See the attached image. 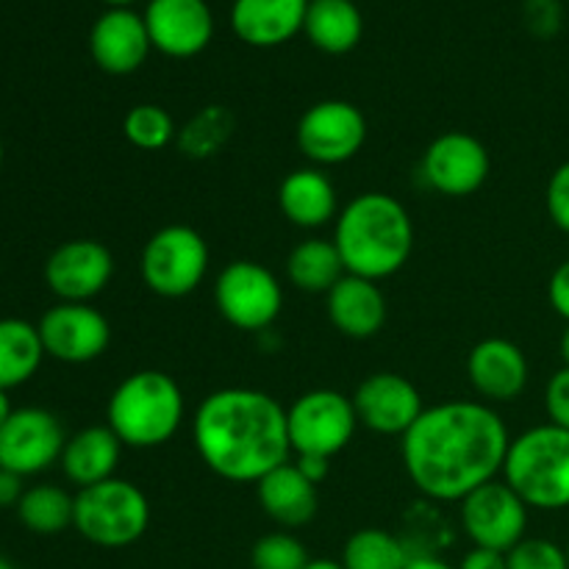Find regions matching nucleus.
<instances>
[{
	"label": "nucleus",
	"mask_w": 569,
	"mask_h": 569,
	"mask_svg": "<svg viewBox=\"0 0 569 569\" xmlns=\"http://www.w3.org/2000/svg\"><path fill=\"white\" fill-rule=\"evenodd\" d=\"M303 33L322 53L342 56L361 42L365 17L353 0H309Z\"/></svg>",
	"instance_id": "nucleus-25"
},
{
	"label": "nucleus",
	"mask_w": 569,
	"mask_h": 569,
	"mask_svg": "<svg viewBox=\"0 0 569 569\" xmlns=\"http://www.w3.org/2000/svg\"><path fill=\"white\" fill-rule=\"evenodd\" d=\"M467 376H470L472 389L481 395L483 403H511L526 392L531 367H528L520 345L492 337L470 350Z\"/></svg>",
	"instance_id": "nucleus-19"
},
{
	"label": "nucleus",
	"mask_w": 569,
	"mask_h": 569,
	"mask_svg": "<svg viewBox=\"0 0 569 569\" xmlns=\"http://www.w3.org/2000/svg\"><path fill=\"white\" fill-rule=\"evenodd\" d=\"M365 139L367 120L350 100H320L298 122V148L311 164H345L365 148Z\"/></svg>",
	"instance_id": "nucleus-11"
},
{
	"label": "nucleus",
	"mask_w": 569,
	"mask_h": 569,
	"mask_svg": "<svg viewBox=\"0 0 569 569\" xmlns=\"http://www.w3.org/2000/svg\"><path fill=\"white\" fill-rule=\"evenodd\" d=\"M548 298L556 315L569 322V259L561 261V264L553 270V276H550Z\"/></svg>",
	"instance_id": "nucleus-37"
},
{
	"label": "nucleus",
	"mask_w": 569,
	"mask_h": 569,
	"mask_svg": "<svg viewBox=\"0 0 569 569\" xmlns=\"http://www.w3.org/2000/svg\"><path fill=\"white\" fill-rule=\"evenodd\" d=\"M328 320L342 337L370 339L387 322V298L378 281L345 272L342 281L326 295Z\"/></svg>",
	"instance_id": "nucleus-21"
},
{
	"label": "nucleus",
	"mask_w": 569,
	"mask_h": 569,
	"mask_svg": "<svg viewBox=\"0 0 569 569\" xmlns=\"http://www.w3.org/2000/svg\"><path fill=\"white\" fill-rule=\"evenodd\" d=\"M333 244L342 256L345 272L383 281L409 261L415 226L398 198L387 192H365L339 211Z\"/></svg>",
	"instance_id": "nucleus-3"
},
{
	"label": "nucleus",
	"mask_w": 569,
	"mask_h": 569,
	"mask_svg": "<svg viewBox=\"0 0 569 569\" xmlns=\"http://www.w3.org/2000/svg\"><path fill=\"white\" fill-rule=\"evenodd\" d=\"M509 569H569L567 548L550 539L526 537L506 553Z\"/></svg>",
	"instance_id": "nucleus-33"
},
{
	"label": "nucleus",
	"mask_w": 569,
	"mask_h": 569,
	"mask_svg": "<svg viewBox=\"0 0 569 569\" xmlns=\"http://www.w3.org/2000/svg\"><path fill=\"white\" fill-rule=\"evenodd\" d=\"M150 526V503L142 489L122 478H109L78 489L72 528L87 542L106 550L131 548Z\"/></svg>",
	"instance_id": "nucleus-6"
},
{
	"label": "nucleus",
	"mask_w": 569,
	"mask_h": 569,
	"mask_svg": "<svg viewBox=\"0 0 569 569\" xmlns=\"http://www.w3.org/2000/svg\"><path fill=\"white\" fill-rule=\"evenodd\" d=\"M187 403L176 378L161 370H139L120 381L106 406V426L122 448L150 450L170 442L181 428Z\"/></svg>",
	"instance_id": "nucleus-4"
},
{
	"label": "nucleus",
	"mask_w": 569,
	"mask_h": 569,
	"mask_svg": "<svg viewBox=\"0 0 569 569\" xmlns=\"http://www.w3.org/2000/svg\"><path fill=\"white\" fill-rule=\"evenodd\" d=\"M11 403H9V392H3V389H0V428L6 426V420H9L11 417Z\"/></svg>",
	"instance_id": "nucleus-42"
},
{
	"label": "nucleus",
	"mask_w": 569,
	"mask_h": 569,
	"mask_svg": "<svg viewBox=\"0 0 569 569\" xmlns=\"http://www.w3.org/2000/svg\"><path fill=\"white\" fill-rule=\"evenodd\" d=\"M22 495H26L22 476H17V472L11 470H0V509H9V506H14L17 509Z\"/></svg>",
	"instance_id": "nucleus-39"
},
{
	"label": "nucleus",
	"mask_w": 569,
	"mask_h": 569,
	"mask_svg": "<svg viewBox=\"0 0 569 569\" xmlns=\"http://www.w3.org/2000/svg\"><path fill=\"white\" fill-rule=\"evenodd\" d=\"M492 161L481 139L465 131H448L428 144L422 176L448 198H467L487 183Z\"/></svg>",
	"instance_id": "nucleus-15"
},
{
	"label": "nucleus",
	"mask_w": 569,
	"mask_h": 569,
	"mask_svg": "<svg viewBox=\"0 0 569 569\" xmlns=\"http://www.w3.org/2000/svg\"><path fill=\"white\" fill-rule=\"evenodd\" d=\"M192 439L203 465L231 483H259L292 456L287 409L261 389L206 395L192 417Z\"/></svg>",
	"instance_id": "nucleus-2"
},
{
	"label": "nucleus",
	"mask_w": 569,
	"mask_h": 569,
	"mask_svg": "<svg viewBox=\"0 0 569 569\" xmlns=\"http://www.w3.org/2000/svg\"><path fill=\"white\" fill-rule=\"evenodd\" d=\"M528 506L506 481H489L461 500V528L472 548L509 553L526 539Z\"/></svg>",
	"instance_id": "nucleus-10"
},
{
	"label": "nucleus",
	"mask_w": 569,
	"mask_h": 569,
	"mask_svg": "<svg viewBox=\"0 0 569 569\" xmlns=\"http://www.w3.org/2000/svg\"><path fill=\"white\" fill-rule=\"evenodd\" d=\"M522 17H526L528 31L548 39L559 33L561 22H565V9H561L559 0H526Z\"/></svg>",
	"instance_id": "nucleus-34"
},
{
	"label": "nucleus",
	"mask_w": 569,
	"mask_h": 569,
	"mask_svg": "<svg viewBox=\"0 0 569 569\" xmlns=\"http://www.w3.org/2000/svg\"><path fill=\"white\" fill-rule=\"evenodd\" d=\"M120 456L122 442L109 426H89L67 437L59 465L64 470L67 481L87 489L114 478L117 467H120Z\"/></svg>",
	"instance_id": "nucleus-24"
},
{
	"label": "nucleus",
	"mask_w": 569,
	"mask_h": 569,
	"mask_svg": "<svg viewBox=\"0 0 569 569\" xmlns=\"http://www.w3.org/2000/svg\"><path fill=\"white\" fill-rule=\"evenodd\" d=\"M309 561L306 545L289 531L267 533V537L256 539L253 550H250L253 569H306Z\"/></svg>",
	"instance_id": "nucleus-31"
},
{
	"label": "nucleus",
	"mask_w": 569,
	"mask_h": 569,
	"mask_svg": "<svg viewBox=\"0 0 569 569\" xmlns=\"http://www.w3.org/2000/svg\"><path fill=\"white\" fill-rule=\"evenodd\" d=\"M114 278V256L98 239H70L44 261V283L61 303H89Z\"/></svg>",
	"instance_id": "nucleus-13"
},
{
	"label": "nucleus",
	"mask_w": 569,
	"mask_h": 569,
	"mask_svg": "<svg viewBox=\"0 0 569 569\" xmlns=\"http://www.w3.org/2000/svg\"><path fill=\"white\" fill-rule=\"evenodd\" d=\"M400 439L409 481L439 503H461L495 481L511 445L503 417L483 400L431 406Z\"/></svg>",
	"instance_id": "nucleus-1"
},
{
	"label": "nucleus",
	"mask_w": 569,
	"mask_h": 569,
	"mask_svg": "<svg viewBox=\"0 0 569 569\" xmlns=\"http://www.w3.org/2000/svg\"><path fill=\"white\" fill-rule=\"evenodd\" d=\"M545 411L553 426L569 431V367H561L550 376L548 387H545Z\"/></svg>",
	"instance_id": "nucleus-36"
},
{
	"label": "nucleus",
	"mask_w": 569,
	"mask_h": 569,
	"mask_svg": "<svg viewBox=\"0 0 569 569\" xmlns=\"http://www.w3.org/2000/svg\"><path fill=\"white\" fill-rule=\"evenodd\" d=\"M17 517L37 537H56L72 526L76 498L53 483H39V487L26 489L22 500L17 503Z\"/></svg>",
	"instance_id": "nucleus-28"
},
{
	"label": "nucleus",
	"mask_w": 569,
	"mask_h": 569,
	"mask_svg": "<svg viewBox=\"0 0 569 569\" xmlns=\"http://www.w3.org/2000/svg\"><path fill=\"white\" fill-rule=\"evenodd\" d=\"M309 0H233L231 31L250 48H278L303 33Z\"/></svg>",
	"instance_id": "nucleus-20"
},
{
	"label": "nucleus",
	"mask_w": 569,
	"mask_h": 569,
	"mask_svg": "<svg viewBox=\"0 0 569 569\" xmlns=\"http://www.w3.org/2000/svg\"><path fill=\"white\" fill-rule=\"evenodd\" d=\"M44 345L39 328L20 317H3L0 320V389L22 387L37 376L44 359Z\"/></svg>",
	"instance_id": "nucleus-26"
},
{
	"label": "nucleus",
	"mask_w": 569,
	"mask_h": 569,
	"mask_svg": "<svg viewBox=\"0 0 569 569\" xmlns=\"http://www.w3.org/2000/svg\"><path fill=\"white\" fill-rule=\"evenodd\" d=\"M406 569H456V567H450L448 561L437 559V556L431 553H420V556H411L409 567Z\"/></svg>",
	"instance_id": "nucleus-41"
},
{
	"label": "nucleus",
	"mask_w": 569,
	"mask_h": 569,
	"mask_svg": "<svg viewBox=\"0 0 569 569\" xmlns=\"http://www.w3.org/2000/svg\"><path fill=\"white\" fill-rule=\"evenodd\" d=\"M150 42L144 17L133 9H106L89 31V53L109 76H131L148 61Z\"/></svg>",
	"instance_id": "nucleus-18"
},
{
	"label": "nucleus",
	"mask_w": 569,
	"mask_h": 569,
	"mask_svg": "<svg viewBox=\"0 0 569 569\" xmlns=\"http://www.w3.org/2000/svg\"><path fill=\"white\" fill-rule=\"evenodd\" d=\"M567 559H569V545H567Z\"/></svg>",
	"instance_id": "nucleus-48"
},
{
	"label": "nucleus",
	"mask_w": 569,
	"mask_h": 569,
	"mask_svg": "<svg viewBox=\"0 0 569 569\" xmlns=\"http://www.w3.org/2000/svg\"><path fill=\"white\" fill-rule=\"evenodd\" d=\"M44 353L64 365H89L111 345V326L89 303H56L37 322Z\"/></svg>",
	"instance_id": "nucleus-14"
},
{
	"label": "nucleus",
	"mask_w": 569,
	"mask_h": 569,
	"mask_svg": "<svg viewBox=\"0 0 569 569\" xmlns=\"http://www.w3.org/2000/svg\"><path fill=\"white\" fill-rule=\"evenodd\" d=\"M559 353H561V361H565V367H569V322H567L565 333H561V339H559Z\"/></svg>",
	"instance_id": "nucleus-44"
},
{
	"label": "nucleus",
	"mask_w": 569,
	"mask_h": 569,
	"mask_svg": "<svg viewBox=\"0 0 569 569\" xmlns=\"http://www.w3.org/2000/svg\"><path fill=\"white\" fill-rule=\"evenodd\" d=\"M228 137V114L217 106H209L206 111H200L192 122L187 126V131L181 133V148L189 156H211V150L217 144H222V139Z\"/></svg>",
	"instance_id": "nucleus-32"
},
{
	"label": "nucleus",
	"mask_w": 569,
	"mask_h": 569,
	"mask_svg": "<svg viewBox=\"0 0 569 569\" xmlns=\"http://www.w3.org/2000/svg\"><path fill=\"white\" fill-rule=\"evenodd\" d=\"M306 569H345L339 561H331V559H311Z\"/></svg>",
	"instance_id": "nucleus-43"
},
{
	"label": "nucleus",
	"mask_w": 569,
	"mask_h": 569,
	"mask_svg": "<svg viewBox=\"0 0 569 569\" xmlns=\"http://www.w3.org/2000/svg\"><path fill=\"white\" fill-rule=\"evenodd\" d=\"M122 133L139 150H164L176 139V120L159 103H139L122 120Z\"/></svg>",
	"instance_id": "nucleus-30"
},
{
	"label": "nucleus",
	"mask_w": 569,
	"mask_h": 569,
	"mask_svg": "<svg viewBox=\"0 0 569 569\" xmlns=\"http://www.w3.org/2000/svg\"><path fill=\"white\" fill-rule=\"evenodd\" d=\"M359 417L353 400L337 389H311L287 409L289 445L295 456L333 459L356 437Z\"/></svg>",
	"instance_id": "nucleus-8"
},
{
	"label": "nucleus",
	"mask_w": 569,
	"mask_h": 569,
	"mask_svg": "<svg viewBox=\"0 0 569 569\" xmlns=\"http://www.w3.org/2000/svg\"><path fill=\"white\" fill-rule=\"evenodd\" d=\"M214 303L228 326L261 333L281 317L283 287L276 272L259 261L237 259L217 276Z\"/></svg>",
	"instance_id": "nucleus-9"
},
{
	"label": "nucleus",
	"mask_w": 569,
	"mask_h": 569,
	"mask_svg": "<svg viewBox=\"0 0 569 569\" xmlns=\"http://www.w3.org/2000/svg\"><path fill=\"white\" fill-rule=\"evenodd\" d=\"M545 203H548V214L559 231L569 233V159L553 170L548 181V192H545Z\"/></svg>",
	"instance_id": "nucleus-35"
},
{
	"label": "nucleus",
	"mask_w": 569,
	"mask_h": 569,
	"mask_svg": "<svg viewBox=\"0 0 569 569\" xmlns=\"http://www.w3.org/2000/svg\"><path fill=\"white\" fill-rule=\"evenodd\" d=\"M0 569H14V565H11L9 559H3V556H0Z\"/></svg>",
	"instance_id": "nucleus-46"
},
{
	"label": "nucleus",
	"mask_w": 569,
	"mask_h": 569,
	"mask_svg": "<svg viewBox=\"0 0 569 569\" xmlns=\"http://www.w3.org/2000/svg\"><path fill=\"white\" fill-rule=\"evenodd\" d=\"M0 170H3V139H0Z\"/></svg>",
	"instance_id": "nucleus-47"
},
{
	"label": "nucleus",
	"mask_w": 569,
	"mask_h": 569,
	"mask_svg": "<svg viewBox=\"0 0 569 569\" xmlns=\"http://www.w3.org/2000/svg\"><path fill=\"white\" fill-rule=\"evenodd\" d=\"M103 3L109 6V9H131L137 0H103Z\"/></svg>",
	"instance_id": "nucleus-45"
},
{
	"label": "nucleus",
	"mask_w": 569,
	"mask_h": 569,
	"mask_svg": "<svg viewBox=\"0 0 569 569\" xmlns=\"http://www.w3.org/2000/svg\"><path fill=\"white\" fill-rule=\"evenodd\" d=\"M139 272L159 298H187L209 272V244L192 226H164L144 242Z\"/></svg>",
	"instance_id": "nucleus-7"
},
{
	"label": "nucleus",
	"mask_w": 569,
	"mask_h": 569,
	"mask_svg": "<svg viewBox=\"0 0 569 569\" xmlns=\"http://www.w3.org/2000/svg\"><path fill=\"white\" fill-rule=\"evenodd\" d=\"M256 498L264 515L281 528H303L309 526L320 509V495L317 483H311L298 470L292 459L287 465L276 467L256 483Z\"/></svg>",
	"instance_id": "nucleus-22"
},
{
	"label": "nucleus",
	"mask_w": 569,
	"mask_h": 569,
	"mask_svg": "<svg viewBox=\"0 0 569 569\" xmlns=\"http://www.w3.org/2000/svg\"><path fill=\"white\" fill-rule=\"evenodd\" d=\"M278 206L292 226L315 231L339 217L337 187L320 167H300L278 187Z\"/></svg>",
	"instance_id": "nucleus-23"
},
{
	"label": "nucleus",
	"mask_w": 569,
	"mask_h": 569,
	"mask_svg": "<svg viewBox=\"0 0 569 569\" xmlns=\"http://www.w3.org/2000/svg\"><path fill=\"white\" fill-rule=\"evenodd\" d=\"M456 569H509V561H506V553H498V550L472 548Z\"/></svg>",
	"instance_id": "nucleus-38"
},
{
	"label": "nucleus",
	"mask_w": 569,
	"mask_h": 569,
	"mask_svg": "<svg viewBox=\"0 0 569 569\" xmlns=\"http://www.w3.org/2000/svg\"><path fill=\"white\" fill-rule=\"evenodd\" d=\"M350 400L359 426L383 437H403L426 411L420 389L398 372H376L365 378Z\"/></svg>",
	"instance_id": "nucleus-17"
},
{
	"label": "nucleus",
	"mask_w": 569,
	"mask_h": 569,
	"mask_svg": "<svg viewBox=\"0 0 569 569\" xmlns=\"http://www.w3.org/2000/svg\"><path fill=\"white\" fill-rule=\"evenodd\" d=\"M295 465H298V470L303 472L311 483H317V487H320L328 478V472H331V459H322V456H295Z\"/></svg>",
	"instance_id": "nucleus-40"
},
{
	"label": "nucleus",
	"mask_w": 569,
	"mask_h": 569,
	"mask_svg": "<svg viewBox=\"0 0 569 569\" xmlns=\"http://www.w3.org/2000/svg\"><path fill=\"white\" fill-rule=\"evenodd\" d=\"M142 17L153 50L170 59H192L214 37V14L206 0H148Z\"/></svg>",
	"instance_id": "nucleus-16"
},
{
	"label": "nucleus",
	"mask_w": 569,
	"mask_h": 569,
	"mask_svg": "<svg viewBox=\"0 0 569 569\" xmlns=\"http://www.w3.org/2000/svg\"><path fill=\"white\" fill-rule=\"evenodd\" d=\"M287 276L295 289L309 295H328L345 276L342 256L333 239H306L289 253Z\"/></svg>",
	"instance_id": "nucleus-27"
},
{
	"label": "nucleus",
	"mask_w": 569,
	"mask_h": 569,
	"mask_svg": "<svg viewBox=\"0 0 569 569\" xmlns=\"http://www.w3.org/2000/svg\"><path fill=\"white\" fill-rule=\"evenodd\" d=\"M64 445L67 433L53 411L37 406L14 409L0 428V470L22 478L39 476L61 461Z\"/></svg>",
	"instance_id": "nucleus-12"
},
{
	"label": "nucleus",
	"mask_w": 569,
	"mask_h": 569,
	"mask_svg": "<svg viewBox=\"0 0 569 569\" xmlns=\"http://www.w3.org/2000/svg\"><path fill=\"white\" fill-rule=\"evenodd\" d=\"M411 556L415 553L395 533L383 528H361L345 542L339 565L345 569H406Z\"/></svg>",
	"instance_id": "nucleus-29"
},
{
	"label": "nucleus",
	"mask_w": 569,
	"mask_h": 569,
	"mask_svg": "<svg viewBox=\"0 0 569 569\" xmlns=\"http://www.w3.org/2000/svg\"><path fill=\"white\" fill-rule=\"evenodd\" d=\"M503 481L528 509H569V431L545 422L511 439Z\"/></svg>",
	"instance_id": "nucleus-5"
}]
</instances>
